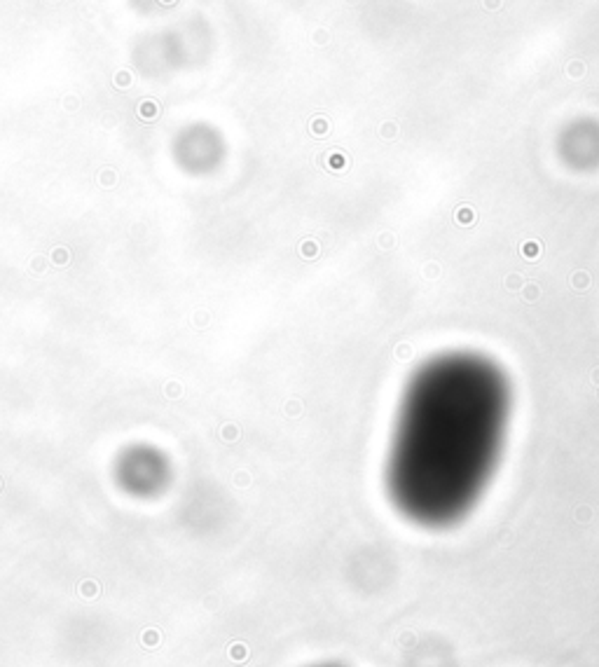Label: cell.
Returning a JSON list of instances; mask_svg holds the SVG:
<instances>
[{"label":"cell","mask_w":599,"mask_h":667,"mask_svg":"<svg viewBox=\"0 0 599 667\" xmlns=\"http://www.w3.org/2000/svg\"><path fill=\"white\" fill-rule=\"evenodd\" d=\"M513 391L496 360L442 351L408 379L387 454V492L410 522L442 529L480 501L501 459Z\"/></svg>","instance_id":"6da1fadb"}]
</instances>
